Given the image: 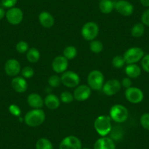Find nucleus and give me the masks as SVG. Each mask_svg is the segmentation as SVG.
<instances>
[{"label":"nucleus","mask_w":149,"mask_h":149,"mask_svg":"<svg viewBox=\"0 0 149 149\" xmlns=\"http://www.w3.org/2000/svg\"><path fill=\"white\" fill-rule=\"evenodd\" d=\"M140 124L145 130H149V113H144L141 116L140 119Z\"/></svg>","instance_id":"34"},{"label":"nucleus","mask_w":149,"mask_h":149,"mask_svg":"<svg viewBox=\"0 0 149 149\" xmlns=\"http://www.w3.org/2000/svg\"><path fill=\"white\" fill-rule=\"evenodd\" d=\"M36 149H54V146L48 139L42 137L37 140Z\"/></svg>","instance_id":"26"},{"label":"nucleus","mask_w":149,"mask_h":149,"mask_svg":"<svg viewBox=\"0 0 149 149\" xmlns=\"http://www.w3.org/2000/svg\"><path fill=\"white\" fill-rule=\"evenodd\" d=\"M121 88V83L117 79H110L104 83L103 93L107 96H113L119 92Z\"/></svg>","instance_id":"9"},{"label":"nucleus","mask_w":149,"mask_h":149,"mask_svg":"<svg viewBox=\"0 0 149 149\" xmlns=\"http://www.w3.org/2000/svg\"><path fill=\"white\" fill-rule=\"evenodd\" d=\"M61 84L68 88H76L80 85L81 78L80 76L73 71H65L61 76Z\"/></svg>","instance_id":"7"},{"label":"nucleus","mask_w":149,"mask_h":149,"mask_svg":"<svg viewBox=\"0 0 149 149\" xmlns=\"http://www.w3.org/2000/svg\"><path fill=\"white\" fill-rule=\"evenodd\" d=\"M91 95V88L88 85L82 84L74 88L73 92L74 99L77 101L83 102L87 100Z\"/></svg>","instance_id":"12"},{"label":"nucleus","mask_w":149,"mask_h":149,"mask_svg":"<svg viewBox=\"0 0 149 149\" xmlns=\"http://www.w3.org/2000/svg\"><path fill=\"white\" fill-rule=\"evenodd\" d=\"M5 71L8 76L16 77L21 71L19 61L15 58L8 60L5 64Z\"/></svg>","instance_id":"14"},{"label":"nucleus","mask_w":149,"mask_h":149,"mask_svg":"<svg viewBox=\"0 0 149 149\" xmlns=\"http://www.w3.org/2000/svg\"><path fill=\"white\" fill-rule=\"evenodd\" d=\"M27 102L33 109H41L44 105V100L37 93L30 94L27 97Z\"/></svg>","instance_id":"18"},{"label":"nucleus","mask_w":149,"mask_h":149,"mask_svg":"<svg viewBox=\"0 0 149 149\" xmlns=\"http://www.w3.org/2000/svg\"><path fill=\"white\" fill-rule=\"evenodd\" d=\"M94 149H116L115 142L110 137H100L94 143Z\"/></svg>","instance_id":"16"},{"label":"nucleus","mask_w":149,"mask_h":149,"mask_svg":"<svg viewBox=\"0 0 149 149\" xmlns=\"http://www.w3.org/2000/svg\"><path fill=\"white\" fill-rule=\"evenodd\" d=\"M145 32V25L142 23H137L131 29V34L132 37L138 38L142 37Z\"/></svg>","instance_id":"24"},{"label":"nucleus","mask_w":149,"mask_h":149,"mask_svg":"<svg viewBox=\"0 0 149 149\" xmlns=\"http://www.w3.org/2000/svg\"><path fill=\"white\" fill-rule=\"evenodd\" d=\"M144 56V51L141 48L139 47H133L129 48L125 51L123 55L126 64H136L139 61L142 60Z\"/></svg>","instance_id":"6"},{"label":"nucleus","mask_w":149,"mask_h":149,"mask_svg":"<svg viewBox=\"0 0 149 149\" xmlns=\"http://www.w3.org/2000/svg\"><path fill=\"white\" fill-rule=\"evenodd\" d=\"M140 3L143 7L149 8V0H140Z\"/></svg>","instance_id":"40"},{"label":"nucleus","mask_w":149,"mask_h":149,"mask_svg":"<svg viewBox=\"0 0 149 149\" xmlns=\"http://www.w3.org/2000/svg\"><path fill=\"white\" fill-rule=\"evenodd\" d=\"M124 70L127 77L130 78H137L141 74V68L137 64H127Z\"/></svg>","instance_id":"21"},{"label":"nucleus","mask_w":149,"mask_h":149,"mask_svg":"<svg viewBox=\"0 0 149 149\" xmlns=\"http://www.w3.org/2000/svg\"><path fill=\"white\" fill-rule=\"evenodd\" d=\"M81 149H90V148H82Z\"/></svg>","instance_id":"42"},{"label":"nucleus","mask_w":149,"mask_h":149,"mask_svg":"<svg viewBox=\"0 0 149 149\" xmlns=\"http://www.w3.org/2000/svg\"><path fill=\"white\" fill-rule=\"evenodd\" d=\"M61 100L56 95L49 94L44 99V104L50 110H56L60 105Z\"/></svg>","instance_id":"20"},{"label":"nucleus","mask_w":149,"mask_h":149,"mask_svg":"<svg viewBox=\"0 0 149 149\" xmlns=\"http://www.w3.org/2000/svg\"><path fill=\"white\" fill-rule=\"evenodd\" d=\"M45 120V112L41 109H33L24 116V122L27 126L36 127L41 125Z\"/></svg>","instance_id":"1"},{"label":"nucleus","mask_w":149,"mask_h":149,"mask_svg":"<svg viewBox=\"0 0 149 149\" xmlns=\"http://www.w3.org/2000/svg\"><path fill=\"white\" fill-rule=\"evenodd\" d=\"M103 48H104V45H103V43L101 41L94 40L90 42V51L94 53V54H100V53H101L102 51Z\"/></svg>","instance_id":"27"},{"label":"nucleus","mask_w":149,"mask_h":149,"mask_svg":"<svg viewBox=\"0 0 149 149\" xmlns=\"http://www.w3.org/2000/svg\"><path fill=\"white\" fill-rule=\"evenodd\" d=\"M125 64V60H124L123 56H116L112 60V64H113V67L116 69L121 68V67H124Z\"/></svg>","instance_id":"28"},{"label":"nucleus","mask_w":149,"mask_h":149,"mask_svg":"<svg viewBox=\"0 0 149 149\" xmlns=\"http://www.w3.org/2000/svg\"><path fill=\"white\" fill-rule=\"evenodd\" d=\"M142 24H144L145 26H149V8L146 10L144 11L141 16Z\"/></svg>","instance_id":"38"},{"label":"nucleus","mask_w":149,"mask_h":149,"mask_svg":"<svg viewBox=\"0 0 149 149\" xmlns=\"http://www.w3.org/2000/svg\"><path fill=\"white\" fill-rule=\"evenodd\" d=\"M6 15V13H5V10L3 8H0V20H2L4 17Z\"/></svg>","instance_id":"41"},{"label":"nucleus","mask_w":149,"mask_h":149,"mask_svg":"<svg viewBox=\"0 0 149 149\" xmlns=\"http://www.w3.org/2000/svg\"><path fill=\"white\" fill-rule=\"evenodd\" d=\"M129 112L127 107L122 104H116L112 106L110 110V117L111 120L116 123H124L127 120Z\"/></svg>","instance_id":"3"},{"label":"nucleus","mask_w":149,"mask_h":149,"mask_svg":"<svg viewBox=\"0 0 149 149\" xmlns=\"http://www.w3.org/2000/svg\"><path fill=\"white\" fill-rule=\"evenodd\" d=\"M141 65L143 70L146 71V72L149 73V54L144 55V56L143 57L141 61Z\"/></svg>","instance_id":"35"},{"label":"nucleus","mask_w":149,"mask_h":149,"mask_svg":"<svg viewBox=\"0 0 149 149\" xmlns=\"http://www.w3.org/2000/svg\"><path fill=\"white\" fill-rule=\"evenodd\" d=\"M100 31L99 26L95 22H87L81 29V35L87 41H92L97 37Z\"/></svg>","instance_id":"5"},{"label":"nucleus","mask_w":149,"mask_h":149,"mask_svg":"<svg viewBox=\"0 0 149 149\" xmlns=\"http://www.w3.org/2000/svg\"><path fill=\"white\" fill-rule=\"evenodd\" d=\"M121 85H122L123 86L126 88V89H127V88H130V87H132V81H131V78H128V77H127V78H124V79L122 80V81H121Z\"/></svg>","instance_id":"39"},{"label":"nucleus","mask_w":149,"mask_h":149,"mask_svg":"<svg viewBox=\"0 0 149 149\" xmlns=\"http://www.w3.org/2000/svg\"><path fill=\"white\" fill-rule=\"evenodd\" d=\"M82 143L78 137L73 135L64 137L59 145V149H81Z\"/></svg>","instance_id":"11"},{"label":"nucleus","mask_w":149,"mask_h":149,"mask_svg":"<svg viewBox=\"0 0 149 149\" xmlns=\"http://www.w3.org/2000/svg\"><path fill=\"white\" fill-rule=\"evenodd\" d=\"M94 126L96 132L100 136L106 137L112 130L111 118L108 116H100L94 121Z\"/></svg>","instance_id":"2"},{"label":"nucleus","mask_w":149,"mask_h":149,"mask_svg":"<svg viewBox=\"0 0 149 149\" xmlns=\"http://www.w3.org/2000/svg\"><path fill=\"white\" fill-rule=\"evenodd\" d=\"M21 74H22V77L26 78H31L34 76V71L33 70L32 67H25L21 70Z\"/></svg>","instance_id":"32"},{"label":"nucleus","mask_w":149,"mask_h":149,"mask_svg":"<svg viewBox=\"0 0 149 149\" xmlns=\"http://www.w3.org/2000/svg\"><path fill=\"white\" fill-rule=\"evenodd\" d=\"M104 74L100 70H92L88 74V78H87L88 86L92 90H95V91L101 90L104 85Z\"/></svg>","instance_id":"4"},{"label":"nucleus","mask_w":149,"mask_h":149,"mask_svg":"<svg viewBox=\"0 0 149 149\" xmlns=\"http://www.w3.org/2000/svg\"><path fill=\"white\" fill-rule=\"evenodd\" d=\"M40 58V53L37 48H31L26 52V59L30 63H37Z\"/></svg>","instance_id":"23"},{"label":"nucleus","mask_w":149,"mask_h":149,"mask_svg":"<svg viewBox=\"0 0 149 149\" xmlns=\"http://www.w3.org/2000/svg\"><path fill=\"white\" fill-rule=\"evenodd\" d=\"M100 1H101V0H100Z\"/></svg>","instance_id":"43"},{"label":"nucleus","mask_w":149,"mask_h":149,"mask_svg":"<svg viewBox=\"0 0 149 149\" xmlns=\"http://www.w3.org/2000/svg\"><path fill=\"white\" fill-rule=\"evenodd\" d=\"M116 128H112L111 132L110 134H111V137L110 138L112 140H118L121 138H122L123 134H124V132H123L122 129L120 128V127H115Z\"/></svg>","instance_id":"29"},{"label":"nucleus","mask_w":149,"mask_h":149,"mask_svg":"<svg viewBox=\"0 0 149 149\" xmlns=\"http://www.w3.org/2000/svg\"><path fill=\"white\" fill-rule=\"evenodd\" d=\"M61 84V77H59L57 74H54L51 75L49 78H48V84L51 88H57L60 86Z\"/></svg>","instance_id":"30"},{"label":"nucleus","mask_w":149,"mask_h":149,"mask_svg":"<svg viewBox=\"0 0 149 149\" xmlns=\"http://www.w3.org/2000/svg\"><path fill=\"white\" fill-rule=\"evenodd\" d=\"M5 17L10 24L18 25L22 22L24 19V13L20 8L14 7V8H10L7 11Z\"/></svg>","instance_id":"10"},{"label":"nucleus","mask_w":149,"mask_h":149,"mask_svg":"<svg viewBox=\"0 0 149 149\" xmlns=\"http://www.w3.org/2000/svg\"><path fill=\"white\" fill-rule=\"evenodd\" d=\"M77 54H78L77 48L72 45L67 46L63 51V56L68 60L74 59L77 56Z\"/></svg>","instance_id":"25"},{"label":"nucleus","mask_w":149,"mask_h":149,"mask_svg":"<svg viewBox=\"0 0 149 149\" xmlns=\"http://www.w3.org/2000/svg\"><path fill=\"white\" fill-rule=\"evenodd\" d=\"M126 100L132 104H138L141 102L144 98V94L140 88L137 87H130L127 88L124 93Z\"/></svg>","instance_id":"8"},{"label":"nucleus","mask_w":149,"mask_h":149,"mask_svg":"<svg viewBox=\"0 0 149 149\" xmlns=\"http://www.w3.org/2000/svg\"><path fill=\"white\" fill-rule=\"evenodd\" d=\"M18 0H2V6L6 8H12L16 5Z\"/></svg>","instance_id":"37"},{"label":"nucleus","mask_w":149,"mask_h":149,"mask_svg":"<svg viewBox=\"0 0 149 149\" xmlns=\"http://www.w3.org/2000/svg\"><path fill=\"white\" fill-rule=\"evenodd\" d=\"M38 19H39V22L44 28L49 29L54 26V18L53 17V15L51 13H49L48 12L46 11H42L40 13L39 17H38Z\"/></svg>","instance_id":"19"},{"label":"nucleus","mask_w":149,"mask_h":149,"mask_svg":"<svg viewBox=\"0 0 149 149\" xmlns=\"http://www.w3.org/2000/svg\"><path fill=\"white\" fill-rule=\"evenodd\" d=\"M100 11L104 14H109L115 8V3L112 0H101L99 4Z\"/></svg>","instance_id":"22"},{"label":"nucleus","mask_w":149,"mask_h":149,"mask_svg":"<svg viewBox=\"0 0 149 149\" xmlns=\"http://www.w3.org/2000/svg\"><path fill=\"white\" fill-rule=\"evenodd\" d=\"M15 48L19 54H25L29 50V44L25 41H20L17 43Z\"/></svg>","instance_id":"33"},{"label":"nucleus","mask_w":149,"mask_h":149,"mask_svg":"<svg viewBox=\"0 0 149 149\" xmlns=\"http://www.w3.org/2000/svg\"><path fill=\"white\" fill-rule=\"evenodd\" d=\"M11 86L18 93H24L28 88L27 81L22 76L14 77L11 81Z\"/></svg>","instance_id":"17"},{"label":"nucleus","mask_w":149,"mask_h":149,"mask_svg":"<svg viewBox=\"0 0 149 149\" xmlns=\"http://www.w3.org/2000/svg\"><path fill=\"white\" fill-rule=\"evenodd\" d=\"M69 60L64 56H58L55 57L52 61V69L57 74H62L67 71L69 66Z\"/></svg>","instance_id":"13"},{"label":"nucleus","mask_w":149,"mask_h":149,"mask_svg":"<svg viewBox=\"0 0 149 149\" xmlns=\"http://www.w3.org/2000/svg\"><path fill=\"white\" fill-rule=\"evenodd\" d=\"M115 9L124 16H130L134 12V7L127 0H119L115 3Z\"/></svg>","instance_id":"15"},{"label":"nucleus","mask_w":149,"mask_h":149,"mask_svg":"<svg viewBox=\"0 0 149 149\" xmlns=\"http://www.w3.org/2000/svg\"><path fill=\"white\" fill-rule=\"evenodd\" d=\"M74 100V99L73 94L67 91H63L61 94V96H60V100H61V102H62L63 103H65V104L71 103L72 102H73Z\"/></svg>","instance_id":"31"},{"label":"nucleus","mask_w":149,"mask_h":149,"mask_svg":"<svg viewBox=\"0 0 149 149\" xmlns=\"http://www.w3.org/2000/svg\"><path fill=\"white\" fill-rule=\"evenodd\" d=\"M9 111L12 115H13L14 116H18L20 117L21 113V110L20 109V107H18L16 104H11L9 107Z\"/></svg>","instance_id":"36"}]
</instances>
